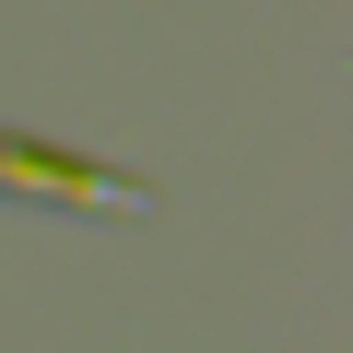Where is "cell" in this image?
I'll return each instance as SVG.
<instances>
[{
	"instance_id": "6da1fadb",
	"label": "cell",
	"mask_w": 353,
	"mask_h": 353,
	"mask_svg": "<svg viewBox=\"0 0 353 353\" xmlns=\"http://www.w3.org/2000/svg\"><path fill=\"white\" fill-rule=\"evenodd\" d=\"M0 176H12V189H48V201H106V212L141 201L130 176H94L83 153H12V141H0Z\"/></svg>"
}]
</instances>
